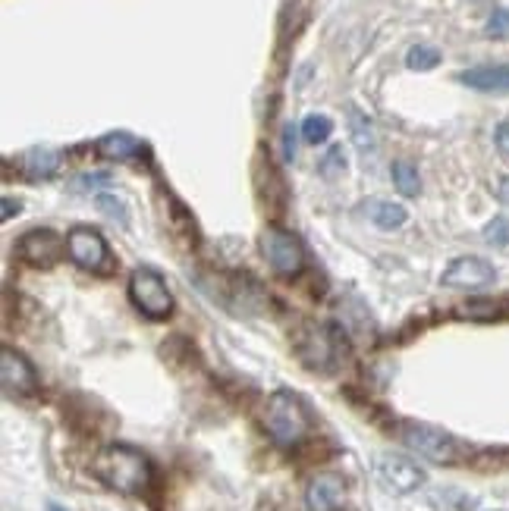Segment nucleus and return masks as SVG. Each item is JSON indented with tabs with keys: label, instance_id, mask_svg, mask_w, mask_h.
<instances>
[{
	"label": "nucleus",
	"instance_id": "obj_1",
	"mask_svg": "<svg viewBox=\"0 0 509 511\" xmlns=\"http://www.w3.org/2000/svg\"><path fill=\"white\" fill-rule=\"evenodd\" d=\"M91 474L107 489H117L123 496H139L151 483V465L139 449L132 446H104L91 461Z\"/></svg>",
	"mask_w": 509,
	"mask_h": 511
},
{
	"label": "nucleus",
	"instance_id": "obj_2",
	"mask_svg": "<svg viewBox=\"0 0 509 511\" xmlns=\"http://www.w3.org/2000/svg\"><path fill=\"white\" fill-rule=\"evenodd\" d=\"M261 423H264L267 436H271L280 449L299 446V442L312 433V414H308L305 402L299 399L296 393H290V389H280V393H274L271 399H267Z\"/></svg>",
	"mask_w": 509,
	"mask_h": 511
},
{
	"label": "nucleus",
	"instance_id": "obj_3",
	"mask_svg": "<svg viewBox=\"0 0 509 511\" xmlns=\"http://www.w3.org/2000/svg\"><path fill=\"white\" fill-rule=\"evenodd\" d=\"M399 436H403V442L412 452H418L421 459L434 461V465H453V461L462 459L459 442L450 433H444L437 427H427V423H406L399 430Z\"/></svg>",
	"mask_w": 509,
	"mask_h": 511
},
{
	"label": "nucleus",
	"instance_id": "obj_4",
	"mask_svg": "<svg viewBox=\"0 0 509 511\" xmlns=\"http://www.w3.org/2000/svg\"><path fill=\"white\" fill-rule=\"evenodd\" d=\"M130 298L145 317L151 320H164L173 311V295L167 289L164 277L151 267H139L130 277Z\"/></svg>",
	"mask_w": 509,
	"mask_h": 511
},
{
	"label": "nucleus",
	"instance_id": "obj_5",
	"mask_svg": "<svg viewBox=\"0 0 509 511\" xmlns=\"http://www.w3.org/2000/svg\"><path fill=\"white\" fill-rule=\"evenodd\" d=\"M261 251H264L267 264L274 267L277 277H296V273H303L305 248L293 232L280 230V226L264 230V235H261Z\"/></svg>",
	"mask_w": 509,
	"mask_h": 511
},
{
	"label": "nucleus",
	"instance_id": "obj_6",
	"mask_svg": "<svg viewBox=\"0 0 509 511\" xmlns=\"http://www.w3.org/2000/svg\"><path fill=\"white\" fill-rule=\"evenodd\" d=\"M66 251H70L72 264H79L82 270L107 273L110 270V251H107L104 235L91 226H76L66 235Z\"/></svg>",
	"mask_w": 509,
	"mask_h": 511
},
{
	"label": "nucleus",
	"instance_id": "obj_7",
	"mask_svg": "<svg viewBox=\"0 0 509 511\" xmlns=\"http://www.w3.org/2000/svg\"><path fill=\"white\" fill-rule=\"evenodd\" d=\"M378 480L384 483L390 493H412V489H418L421 483H425V474H421V468L415 465V461H408L406 455H380L378 459Z\"/></svg>",
	"mask_w": 509,
	"mask_h": 511
},
{
	"label": "nucleus",
	"instance_id": "obj_8",
	"mask_svg": "<svg viewBox=\"0 0 509 511\" xmlns=\"http://www.w3.org/2000/svg\"><path fill=\"white\" fill-rule=\"evenodd\" d=\"M60 254H63V239L53 230H32L16 245V258L29 267H51L60 260Z\"/></svg>",
	"mask_w": 509,
	"mask_h": 511
},
{
	"label": "nucleus",
	"instance_id": "obj_9",
	"mask_svg": "<svg viewBox=\"0 0 509 511\" xmlns=\"http://www.w3.org/2000/svg\"><path fill=\"white\" fill-rule=\"evenodd\" d=\"M494 279H497V270L491 267V260L475 258V254L456 258L444 270V277H440V282H444L447 289H485L491 286Z\"/></svg>",
	"mask_w": 509,
	"mask_h": 511
},
{
	"label": "nucleus",
	"instance_id": "obj_10",
	"mask_svg": "<svg viewBox=\"0 0 509 511\" xmlns=\"http://www.w3.org/2000/svg\"><path fill=\"white\" fill-rule=\"evenodd\" d=\"M0 383H4L6 395H35L38 393V376L35 367L13 348L0 352Z\"/></svg>",
	"mask_w": 509,
	"mask_h": 511
},
{
	"label": "nucleus",
	"instance_id": "obj_11",
	"mask_svg": "<svg viewBox=\"0 0 509 511\" xmlns=\"http://www.w3.org/2000/svg\"><path fill=\"white\" fill-rule=\"evenodd\" d=\"M346 499V483L337 474H318L312 477L305 489V506L308 511H337Z\"/></svg>",
	"mask_w": 509,
	"mask_h": 511
},
{
	"label": "nucleus",
	"instance_id": "obj_12",
	"mask_svg": "<svg viewBox=\"0 0 509 511\" xmlns=\"http://www.w3.org/2000/svg\"><path fill=\"white\" fill-rule=\"evenodd\" d=\"M456 79L475 91L509 94V63H504V66H472V70H462Z\"/></svg>",
	"mask_w": 509,
	"mask_h": 511
},
{
	"label": "nucleus",
	"instance_id": "obj_13",
	"mask_svg": "<svg viewBox=\"0 0 509 511\" xmlns=\"http://www.w3.org/2000/svg\"><path fill=\"white\" fill-rule=\"evenodd\" d=\"M299 358L305 361L308 367H327L333 358V342L331 336H327V329L321 326H308L303 333V339H299Z\"/></svg>",
	"mask_w": 509,
	"mask_h": 511
},
{
	"label": "nucleus",
	"instance_id": "obj_14",
	"mask_svg": "<svg viewBox=\"0 0 509 511\" xmlns=\"http://www.w3.org/2000/svg\"><path fill=\"white\" fill-rule=\"evenodd\" d=\"M95 151L104 160H130L142 154V141L130 136V132H107L95 141Z\"/></svg>",
	"mask_w": 509,
	"mask_h": 511
},
{
	"label": "nucleus",
	"instance_id": "obj_15",
	"mask_svg": "<svg viewBox=\"0 0 509 511\" xmlns=\"http://www.w3.org/2000/svg\"><path fill=\"white\" fill-rule=\"evenodd\" d=\"M60 170V154L51 147H32L23 157V173L29 179H51Z\"/></svg>",
	"mask_w": 509,
	"mask_h": 511
},
{
	"label": "nucleus",
	"instance_id": "obj_16",
	"mask_svg": "<svg viewBox=\"0 0 509 511\" xmlns=\"http://www.w3.org/2000/svg\"><path fill=\"white\" fill-rule=\"evenodd\" d=\"M368 217H371V223L378 226V230H399V226L408 220V211L403 204H393V201H371V204L365 207Z\"/></svg>",
	"mask_w": 509,
	"mask_h": 511
},
{
	"label": "nucleus",
	"instance_id": "obj_17",
	"mask_svg": "<svg viewBox=\"0 0 509 511\" xmlns=\"http://www.w3.org/2000/svg\"><path fill=\"white\" fill-rule=\"evenodd\" d=\"M390 176H393L397 192L406 194V198H415V194L421 192V176L418 170H415V164H408V160H397V164L390 166Z\"/></svg>",
	"mask_w": 509,
	"mask_h": 511
},
{
	"label": "nucleus",
	"instance_id": "obj_18",
	"mask_svg": "<svg viewBox=\"0 0 509 511\" xmlns=\"http://www.w3.org/2000/svg\"><path fill=\"white\" fill-rule=\"evenodd\" d=\"M333 136V119L324 117V113H312V117L303 119V138L308 145H324L327 138Z\"/></svg>",
	"mask_w": 509,
	"mask_h": 511
},
{
	"label": "nucleus",
	"instance_id": "obj_19",
	"mask_svg": "<svg viewBox=\"0 0 509 511\" xmlns=\"http://www.w3.org/2000/svg\"><path fill=\"white\" fill-rule=\"evenodd\" d=\"M350 129H352V138H356V147L361 154L374 151V129L359 107H350Z\"/></svg>",
	"mask_w": 509,
	"mask_h": 511
},
{
	"label": "nucleus",
	"instance_id": "obj_20",
	"mask_svg": "<svg viewBox=\"0 0 509 511\" xmlns=\"http://www.w3.org/2000/svg\"><path fill=\"white\" fill-rule=\"evenodd\" d=\"M406 66H408V70H415V72L434 70V66H440V51H437V47H431V44H415V47H408Z\"/></svg>",
	"mask_w": 509,
	"mask_h": 511
},
{
	"label": "nucleus",
	"instance_id": "obj_21",
	"mask_svg": "<svg viewBox=\"0 0 509 511\" xmlns=\"http://www.w3.org/2000/svg\"><path fill=\"white\" fill-rule=\"evenodd\" d=\"M95 204H98V211L107 213V217H113V220H120V223H130V213H126V204L123 201L117 198V194H110V192H101L95 198Z\"/></svg>",
	"mask_w": 509,
	"mask_h": 511
},
{
	"label": "nucleus",
	"instance_id": "obj_22",
	"mask_svg": "<svg viewBox=\"0 0 509 511\" xmlns=\"http://www.w3.org/2000/svg\"><path fill=\"white\" fill-rule=\"evenodd\" d=\"M485 35L494 38V42H500V38H509V10H506V6H497V10L487 16Z\"/></svg>",
	"mask_w": 509,
	"mask_h": 511
},
{
	"label": "nucleus",
	"instance_id": "obj_23",
	"mask_svg": "<svg viewBox=\"0 0 509 511\" xmlns=\"http://www.w3.org/2000/svg\"><path fill=\"white\" fill-rule=\"evenodd\" d=\"M485 239L491 241V245H497V248L509 245V220L506 217H494L491 223L485 226Z\"/></svg>",
	"mask_w": 509,
	"mask_h": 511
},
{
	"label": "nucleus",
	"instance_id": "obj_24",
	"mask_svg": "<svg viewBox=\"0 0 509 511\" xmlns=\"http://www.w3.org/2000/svg\"><path fill=\"white\" fill-rule=\"evenodd\" d=\"M333 170H346L343 147H331V154H327L324 164H321V173H324V176H333Z\"/></svg>",
	"mask_w": 509,
	"mask_h": 511
},
{
	"label": "nucleus",
	"instance_id": "obj_25",
	"mask_svg": "<svg viewBox=\"0 0 509 511\" xmlns=\"http://www.w3.org/2000/svg\"><path fill=\"white\" fill-rule=\"evenodd\" d=\"M494 138H497V147L509 157V123H500L497 132H494Z\"/></svg>",
	"mask_w": 509,
	"mask_h": 511
},
{
	"label": "nucleus",
	"instance_id": "obj_26",
	"mask_svg": "<svg viewBox=\"0 0 509 511\" xmlns=\"http://www.w3.org/2000/svg\"><path fill=\"white\" fill-rule=\"evenodd\" d=\"M293 136H296V132H293V126H286V129H283V151H286V160L296 157V138H293Z\"/></svg>",
	"mask_w": 509,
	"mask_h": 511
},
{
	"label": "nucleus",
	"instance_id": "obj_27",
	"mask_svg": "<svg viewBox=\"0 0 509 511\" xmlns=\"http://www.w3.org/2000/svg\"><path fill=\"white\" fill-rule=\"evenodd\" d=\"M107 183H110V176H107V173H95V176L79 179V185H85V188H98V185H107Z\"/></svg>",
	"mask_w": 509,
	"mask_h": 511
},
{
	"label": "nucleus",
	"instance_id": "obj_28",
	"mask_svg": "<svg viewBox=\"0 0 509 511\" xmlns=\"http://www.w3.org/2000/svg\"><path fill=\"white\" fill-rule=\"evenodd\" d=\"M13 213H19V201L4 198V220H13Z\"/></svg>",
	"mask_w": 509,
	"mask_h": 511
},
{
	"label": "nucleus",
	"instance_id": "obj_29",
	"mask_svg": "<svg viewBox=\"0 0 509 511\" xmlns=\"http://www.w3.org/2000/svg\"><path fill=\"white\" fill-rule=\"evenodd\" d=\"M497 194H500V201H506L509 204V176L500 179V185H497Z\"/></svg>",
	"mask_w": 509,
	"mask_h": 511
},
{
	"label": "nucleus",
	"instance_id": "obj_30",
	"mask_svg": "<svg viewBox=\"0 0 509 511\" xmlns=\"http://www.w3.org/2000/svg\"><path fill=\"white\" fill-rule=\"evenodd\" d=\"M51 511H60V508H57V506H53V508H51Z\"/></svg>",
	"mask_w": 509,
	"mask_h": 511
}]
</instances>
